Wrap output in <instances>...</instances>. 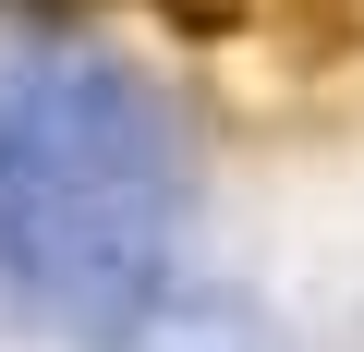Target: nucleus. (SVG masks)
<instances>
[{
  "mask_svg": "<svg viewBox=\"0 0 364 352\" xmlns=\"http://www.w3.org/2000/svg\"><path fill=\"white\" fill-rule=\"evenodd\" d=\"M146 13H158L170 37H243V25H255V0H146Z\"/></svg>",
  "mask_w": 364,
  "mask_h": 352,
  "instance_id": "f257e3e1",
  "label": "nucleus"
},
{
  "mask_svg": "<svg viewBox=\"0 0 364 352\" xmlns=\"http://www.w3.org/2000/svg\"><path fill=\"white\" fill-rule=\"evenodd\" d=\"M13 13H85V0H13Z\"/></svg>",
  "mask_w": 364,
  "mask_h": 352,
  "instance_id": "f03ea898",
  "label": "nucleus"
}]
</instances>
